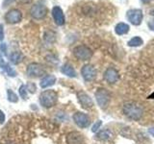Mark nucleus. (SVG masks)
I'll list each match as a JSON object with an SVG mask.
<instances>
[{
	"label": "nucleus",
	"instance_id": "f257e3e1",
	"mask_svg": "<svg viewBox=\"0 0 154 144\" xmlns=\"http://www.w3.org/2000/svg\"><path fill=\"white\" fill-rule=\"evenodd\" d=\"M74 14L83 21H97L102 16V10L94 2H81L74 7Z\"/></svg>",
	"mask_w": 154,
	"mask_h": 144
},
{
	"label": "nucleus",
	"instance_id": "f03ea898",
	"mask_svg": "<svg viewBox=\"0 0 154 144\" xmlns=\"http://www.w3.org/2000/svg\"><path fill=\"white\" fill-rule=\"evenodd\" d=\"M123 113L129 119L137 121L142 118L143 114V109L141 105L136 102H127L123 105Z\"/></svg>",
	"mask_w": 154,
	"mask_h": 144
},
{
	"label": "nucleus",
	"instance_id": "7ed1b4c3",
	"mask_svg": "<svg viewBox=\"0 0 154 144\" xmlns=\"http://www.w3.org/2000/svg\"><path fill=\"white\" fill-rule=\"evenodd\" d=\"M58 100V95L55 90L47 89L42 91L40 95V103L43 108L49 109L55 106Z\"/></svg>",
	"mask_w": 154,
	"mask_h": 144
},
{
	"label": "nucleus",
	"instance_id": "20e7f679",
	"mask_svg": "<svg viewBox=\"0 0 154 144\" xmlns=\"http://www.w3.org/2000/svg\"><path fill=\"white\" fill-rule=\"evenodd\" d=\"M95 100L101 109L107 108L111 100V94L106 88H98L95 91Z\"/></svg>",
	"mask_w": 154,
	"mask_h": 144
},
{
	"label": "nucleus",
	"instance_id": "39448f33",
	"mask_svg": "<svg viewBox=\"0 0 154 144\" xmlns=\"http://www.w3.org/2000/svg\"><path fill=\"white\" fill-rule=\"evenodd\" d=\"M73 55L80 61H88L93 56V51L87 45H78L73 49Z\"/></svg>",
	"mask_w": 154,
	"mask_h": 144
},
{
	"label": "nucleus",
	"instance_id": "423d86ee",
	"mask_svg": "<svg viewBox=\"0 0 154 144\" xmlns=\"http://www.w3.org/2000/svg\"><path fill=\"white\" fill-rule=\"evenodd\" d=\"M30 14H31V16L34 19H37V20H41V19H43V18H45L47 16L48 9L43 4L37 3V4L34 5V6H32Z\"/></svg>",
	"mask_w": 154,
	"mask_h": 144
},
{
	"label": "nucleus",
	"instance_id": "0eeeda50",
	"mask_svg": "<svg viewBox=\"0 0 154 144\" xmlns=\"http://www.w3.org/2000/svg\"><path fill=\"white\" fill-rule=\"evenodd\" d=\"M26 73L29 77H41L45 74V68L42 64L38 62H33L27 66Z\"/></svg>",
	"mask_w": 154,
	"mask_h": 144
},
{
	"label": "nucleus",
	"instance_id": "6e6552de",
	"mask_svg": "<svg viewBox=\"0 0 154 144\" xmlns=\"http://www.w3.org/2000/svg\"><path fill=\"white\" fill-rule=\"evenodd\" d=\"M143 14L140 9H132L127 12V19L133 25H140L143 21Z\"/></svg>",
	"mask_w": 154,
	"mask_h": 144
},
{
	"label": "nucleus",
	"instance_id": "1a4fd4ad",
	"mask_svg": "<svg viewBox=\"0 0 154 144\" xmlns=\"http://www.w3.org/2000/svg\"><path fill=\"white\" fill-rule=\"evenodd\" d=\"M72 118H73V121L77 126H78L79 128H82V129L89 127L90 124H91L90 117L84 112H75L73 114V116H72Z\"/></svg>",
	"mask_w": 154,
	"mask_h": 144
},
{
	"label": "nucleus",
	"instance_id": "9d476101",
	"mask_svg": "<svg viewBox=\"0 0 154 144\" xmlns=\"http://www.w3.org/2000/svg\"><path fill=\"white\" fill-rule=\"evenodd\" d=\"M5 20L10 24H17L22 20V13L17 9H11L5 14Z\"/></svg>",
	"mask_w": 154,
	"mask_h": 144
},
{
	"label": "nucleus",
	"instance_id": "9b49d317",
	"mask_svg": "<svg viewBox=\"0 0 154 144\" xmlns=\"http://www.w3.org/2000/svg\"><path fill=\"white\" fill-rule=\"evenodd\" d=\"M81 74L82 77L84 78L85 81L91 82L95 79L96 77V69L94 68V65L91 64H86L82 67L81 69Z\"/></svg>",
	"mask_w": 154,
	"mask_h": 144
},
{
	"label": "nucleus",
	"instance_id": "f8f14e48",
	"mask_svg": "<svg viewBox=\"0 0 154 144\" xmlns=\"http://www.w3.org/2000/svg\"><path fill=\"white\" fill-rule=\"evenodd\" d=\"M77 98L81 105V107L85 110H90L94 107V102L90 96L87 94L84 91H79L77 93Z\"/></svg>",
	"mask_w": 154,
	"mask_h": 144
},
{
	"label": "nucleus",
	"instance_id": "ddd939ff",
	"mask_svg": "<svg viewBox=\"0 0 154 144\" xmlns=\"http://www.w3.org/2000/svg\"><path fill=\"white\" fill-rule=\"evenodd\" d=\"M66 143L67 144H86L85 138L78 132H70L66 134Z\"/></svg>",
	"mask_w": 154,
	"mask_h": 144
},
{
	"label": "nucleus",
	"instance_id": "4468645a",
	"mask_svg": "<svg viewBox=\"0 0 154 144\" xmlns=\"http://www.w3.org/2000/svg\"><path fill=\"white\" fill-rule=\"evenodd\" d=\"M104 79L106 82H108L109 84H114L116 82H118L119 79V73L118 70L114 68V67H109L104 72Z\"/></svg>",
	"mask_w": 154,
	"mask_h": 144
},
{
	"label": "nucleus",
	"instance_id": "2eb2a0df",
	"mask_svg": "<svg viewBox=\"0 0 154 144\" xmlns=\"http://www.w3.org/2000/svg\"><path fill=\"white\" fill-rule=\"evenodd\" d=\"M52 16L58 26H63L65 24V16L64 12L59 6H55L52 9Z\"/></svg>",
	"mask_w": 154,
	"mask_h": 144
},
{
	"label": "nucleus",
	"instance_id": "dca6fc26",
	"mask_svg": "<svg viewBox=\"0 0 154 144\" xmlns=\"http://www.w3.org/2000/svg\"><path fill=\"white\" fill-rule=\"evenodd\" d=\"M56 83V77L53 75H46L41 80L40 86L42 88H46L48 86H51Z\"/></svg>",
	"mask_w": 154,
	"mask_h": 144
},
{
	"label": "nucleus",
	"instance_id": "f3484780",
	"mask_svg": "<svg viewBox=\"0 0 154 144\" xmlns=\"http://www.w3.org/2000/svg\"><path fill=\"white\" fill-rule=\"evenodd\" d=\"M129 25L126 23H123V22H120V23H118L117 25L115 27V32L118 34L119 36H122V35H125V34H127L129 32Z\"/></svg>",
	"mask_w": 154,
	"mask_h": 144
},
{
	"label": "nucleus",
	"instance_id": "a211bd4d",
	"mask_svg": "<svg viewBox=\"0 0 154 144\" xmlns=\"http://www.w3.org/2000/svg\"><path fill=\"white\" fill-rule=\"evenodd\" d=\"M61 71H62V73H64L67 77H70V78H74V77H76V72H75L74 68L69 64H66L63 65Z\"/></svg>",
	"mask_w": 154,
	"mask_h": 144
},
{
	"label": "nucleus",
	"instance_id": "6ab92c4d",
	"mask_svg": "<svg viewBox=\"0 0 154 144\" xmlns=\"http://www.w3.org/2000/svg\"><path fill=\"white\" fill-rule=\"evenodd\" d=\"M112 136L113 133L110 130H103V131H100L96 134V138L99 139V140H108V139L112 138Z\"/></svg>",
	"mask_w": 154,
	"mask_h": 144
},
{
	"label": "nucleus",
	"instance_id": "aec40b11",
	"mask_svg": "<svg viewBox=\"0 0 154 144\" xmlns=\"http://www.w3.org/2000/svg\"><path fill=\"white\" fill-rule=\"evenodd\" d=\"M22 59H23V55L20 52L14 51L12 53L11 55H10V61H11V62H13L14 64H19V62L22 61Z\"/></svg>",
	"mask_w": 154,
	"mask_h": 144
},
{
	"label": "nucleus",
	"instance_id": "412c9836",
	"mask_svg": "<svg viewBox=\"0 0 154 144\" xmlns=\"http://www.w3.org/2000/svg\"><path fill=\"white\" fill-rule=\"evenodd\" d=\"M143 43V40H142V38L140 37H134L132 38L131 40L128 41L127 44L131 47H138V46H141Z\"/></svg>",
	"mask_w": 154,
	"mask_h": 144
},
{
	"label": "nucleus",
	"instance_id": "4be33fe9",
	"mask_svg": "<svg viewBox=\"0 0 154 144\" xmlns=\"http://www.w3.org/2000/svg\"><path fill=\"white\" fill-rule=\"evenodd\" d=\"M45 40L48 43H53L56 40V35L53 31H46L45 34Z\"/></svg>",
	"mask_w": 154,
	"mask_h": 144
},
{
	"label": "nucleus",
	"instance_id": "5701e85b",
	"mask_svg": "<svg viewBox=\"0 0 154 144\" xmlns=\"http://www.w3.org/2000/svg\"><path fill=\"white\" fill-rule=\"evenodd\" d=\"M7 95H8V100L10 102L12 103H17L18 101V98H17V95L14 92L12 89H8L7 90Z\"/></svg>",
	"mask_w": 154,
	"mask_h": 144
},
{
	"label": "nucleus",
	"instance_id": "b1692460",
	"mask_svg": "<svg viewBox=\"0 0 154 144\" xmlns=\"http://www.w3.org/2000/svg\"><path fill=\"white\" fill-rule=\"evenodd\" d=\"M19 95L20 97L24 100H26L28 98V95H27V88H26V86L25 85H22L19 86Z\"/></svg>",
	"mask_w": 154,
	"mask_h": 144
},
{
	"label": "nucleus",
	"instance_id": "393cba45",
	"mask_svg": "<svg viewBox=\"0 0 154 144\" xmlns=\"http://www.w3.org/2000/svg\"><path fill=\"white\" fill-rule=\"evenodd\" d=\"M5 71H6L7 74L11 77H16V75H17V72L14 71V69L13 68V67L10 66V64H7L6 67H5Z\"/></svg>",
	"mask_w": 154,
	"mask_h": 144
},
{
	"label": "nucleus",
	"instance_id": "a878e982",
	"mask_svg": "<svg viewBox=\"0 0 154 144\" xmlns=\"http://www.w3.org/2000/svg\"><path fill=\"white\" fill-rule=\"evenodd\" d=\"M26 88H27V91H29V92H31V93H35L37 90L36 85L34 83H28L26 86Z\"/></svg>",
	"mask_w": 154,
	"mask_h": 144
},
{
	"label": "nucleus",
	"instance_id": "bb28decb",
	"mask_svg": "<svg viewBox=\"0 0 154 144\" xmlns=\"http://www.w3.org/2000/svg\"><path fill=\"white\" fill-rule=\"evenodd\" d=\"M101 124H102V122L100 121V120H98L97 122H96L94 126H93V128H91V132H94V133H95V132H97V130L100 128V126H101Z\"/></svg>",
	"mask_w": 154,
	"mask_h": 144
},
{
	"label": "nucleus",
	"instance_id": "cd10ccee",
	"mask_svg": "<svg viewBox=\"0 0 154 144\" xmlns=\"http://www.w3.org/2000/svg\"><path fill=\"white\" fill-rule=\"evenodd\" d=\"M6 65H7V62H5L4 58L2 57L1 54H0V67H2L3 69H5V67H6Z\"/></svg>",
	"mask_w": 154,
	"mask_h": 144
},
{
	"label": "nucleus",
	"instance_id": "c85d7f7f",
	"mask_svg": "<svg viewBox=\"0 0 154 144\" xmlns=\"http://www.w3.org/2000/svg\"><path fill=\"white\" fill-rule=\"evenodd\" d=\"M14 1H17V0H4L3 3H2V7L3 8H6L7 6H9L10 4H12Z\"/></svg>",
	"mask_w": 154,
	"mask_h": 144
},
{
	"label": "nucleus",
	"instance_id": "c756f323",
	"mask_svg": "<svg viewBox=\"0 0 154 144\" xmlns=\"http://www.w3.org/2000/svg\"><path fill=\"white\" fill-rule=\"evenodd\" d=\"M4 40V29H3V25L0 24V40Z\"/></svg>",
	"mask_w": 154,
	"mask_h": 144
},
{
	"label": "nucleus",
	"instance_id": "7c9ffc66",
	"mask_svg": "<svg viewBox=\"0 0 154 144\" xmlns=\"http://www.w3.org/2000/svg\"><path fill=\"white\" fill-rule=\"evenodd\" d=\"M5 119H6V117H5L4 112H2V110H0V123L3 124L5 122Z\"/></svg>",
	"mask_w": 154,
	"mask_h": 144
},
{
	"label": "nucleus",
	"instance_id": "2f4dec72",
	"mask_svg": "<svg viewBox=\"0 0 154 144\" xmlns=\"http://www.w3.org/2000/svg\"><path fill=\"white\" fill-rule=\"evenodd\" d=\"M0 50H1L3 53H6L7 51V46L5 43H1V45H0Z\"/></svg>",
	"mask_w": 154,
	"mask_h": 144
},
{
	"label": "nucleus",
	"instance_id": "473e14b6",
	"mask_svg": "<svg viewBox=\"0 0 154 144\" xmlns=\"http://www.w3.org/2000/svg\"><path fill=\"white\" fill-rule=\"evenodd\" d=\"M17 1L19 4H28V3H30L32 0H17Z\"/></svg>",
	"mask_w": 154,
	"mask_h": 144
},
{
	"label": "nucleus",
	"instance_id": "72a5a7b5",
	"mask_svg": "<svg viewBox=\"0 0 154 144\" xmlns=\"http://www.w3.org/2000/svg\"><path fill=\"white\" fill-rule=\"evenodd\" d=\"M150 1H152V0H142L143 3H149Z\"/></svg>",
	"mask_w": 154,
	"mask_h": 144
}]
</instances>
